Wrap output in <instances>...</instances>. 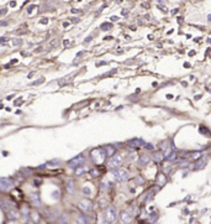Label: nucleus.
Segmentation results:
<instances>
[{"label": "nucleus", "instance_id": "21", "mask_svg": "<svg viewBox=\"0 0 211 224\" xmlns=\"http://www.w3.org/2000/svg\"><path fill=\"white\" fill-rule=\"evenodd\" d=\"M199 131H200V133H203V134H205V135H209V134H210L209 129H206L205 126H200V128H199Z\"/></svg>", "mask_w": 211, "mask_h": 224}, {"label": "nucleus", "instance_id": "46", "mask_svg": "<svg viewBox=\"0 0 211 224\" xmlns=\"http://www.w3.org/2000/svg\"><path fill=\"white\" fill-rule=\"evenodd\" d=\"M121 13H122V15H124V16H126V15L128 14V11H127V10H122Z\"/></svg>", "mask_w": 211, "mask_h": 224}, {"label": "nucleus", "instance_id": "15", "mask_svg": "<svg viewBox=\"0 0 211 224\" xmlns=\"http://www.w3.org/2000/svg\"><path fill=\"white\" fill-rule=\"evenodd\" d=\"M166 182H167L166 176H164L163 173H161V175L158 176V178H157V184H158V186H164V184H166Z\"/></svg>", "mask_w": 211, "mask_h": 224}, {"label": "nucleus", "instance_id": "24", "mask_svg": "<svg viewBox=\"0 0 211 224\" xmlns=\"http://www.w3.org/2000/svg\"><path fill=\"white\" fill-rule=\"evenodd\" d=\"M78 223H87V219L83 216H78Z\"/></svg>", "mask_w": 211, "mask_h": 224}, {"label": "nucleus", "instance_id": "36", "mask_svg": "<svg viewBox=\"0 0 211 224\" xmlns=\"http://www.w3.org/2000/svg\"><path fill=\"white\" fill-rule=\"evenodd\" d=\"M47 22H48V19H46V17H44V19H42V20H41V24H44V25H46Z\"/></svg>", "mask_w": 211, "mask_h": 224}, {"label": "nucleus", "instance_id": "23", "mask_svg": "<svg viewBox=\"0 0 211 224\" xmlns=\"http://www.w3.org/2000/svg\"><path fill=\"white\" fill-rule=\"evenodd\" d=\"M58 223H68V218L64 216V217H61L59 218V220H58Z\"/></svg>", "mask_w": 211, "mask_h": 224}, {"label": "nucleus", "instance_id": "19", "mask_svg": "<svg viewBox=\"0 0 211 224\" xmlns=\"http://www.w3.org/2000/svg\"><path fill=\"white\" fill-rule=\"evenodd\" d=\"M100 27H101V30H103V31H109V30L113 27V24H110V22H104V24H101V26H100Z\"/></svg>", "mask_w": 211, "mask_h": 224}, {"label": "nucleus", "instance_id": "25", "mask_svg": "<svg viewBox=\"0 0 211 224\" xmlns=\"http://www.w3.org/2000/svg\"><path fill=\"white\" fill-rule=\"evenodd\" d=\"M143 145H144V147L147 149V150H153V149H154V146L152 144H143Z\"/></svg>", "mask_w": 211, "mask_h": 224}, {"label": "nucleus", "instance_id": "13", "mask_svg": "<svg viewBox=\"0 0 211 224\" xmlns=\"http://www.w3.org/2000/svg\"><path fill=\"white\" fill-rule=\"evenodd\" d=\"M205 165H206V157H204L203 160H200V161H198L196 164H195V167L194 169L195 170H200V169H204L205 167Z\"/></svg>", "mask_w": 211, "mask_h": 224}, {"label": "nucleus", "instance_id": "5", "mask_svg": "<svg viewBox=\"0 0 211 224\" xmlns=\"http://www.w3.org/2000/svg\"><path fill=\"white\" fill-rule=\"evenodd\" d=\"M14 187V182L10 180V178H7V177H1L0 178V190L6 192L9 190H11Z\"/></svg>", "mask_w": 211, "mask_h": 224}, {"label": "nucleus", "instance_id": "50", "mask_svg": "<svg viewBox=\"0 0 211 224\" xmlns=\"http://www.w3.org/2000/svg\"><path fill=\"white\" fill-rule=\"evenodd\" d=\"M40 183H41V181H38V180H36V181H35V184H40Z\"/></svg>", "mask_w": 211, "mask_h": 224}, {"label": "nucleus", "instance_id": "31", "mask_svg": "<svg viewBox=\"0 0 211 224\" xmlns=\"http://www.w3.org/2000/svg\"><path fill=\"white\" fill-rule=\"evenodd\" d=\"M33 7H36V6H35V5H30L29 7H27V13L31 14V13H32V10H33Z\"/></svg>", "mask_w": 211, "mask_h": 224}, {"label": "nucleus", "instance_id": "51", "mask_svg": "<svg viewBox=\"0 0 211 224\" xmlns=\"http://www.w3.org/2000/svg\"><path fill=\"white\" fill-rule=\"evenodd\" d=\"M167 98H168V99H172V98H173V96H172V94H168V96H167Z\"/></svg>", "mask_w": 211, "mask_h": 224}, {"label": "nucleus", "instance_id": "30", "mask_svg": "<svg viewBox=\"0 0 211 224\" xmlns=\"http://www.w3.org/2000/svg\"><path fill=\"white\" fill-rule=\"evenodd\" d=\"M53 197L56 198V199H58L59 198V191H54L53 192Z\"/></svg>", "mask_w": 211, "mask_h": 224}, {"label": "nucleus", "instance_id": "49", "mask_svg": "<svg viewBox=\"0 0 211 224\" xmlns=\"http://www.w3.org/2000/svg\"><path fill=\"white\" fill-rule=\"evenodd\" d=\"M33 77V72H31L30 74H29V78H32Z\"/></svg>", "mask_w": 211, "mask_h": 224}, {"label": "nucleus", "instance_id": "7", "mask_svg": "<svg viewBox=\"0 0 211 224\" xmlns=\"http://www.w3.org/2000/svg\"><path fill=\"white\" fill-rule=\"evenodd\" d=\"M79 208L83 211V212H90L91 211V208H93V204H91V202L89 201V199H83V201H80L79 202Z\"/></svg>", "mask_w": 211, "mask_h": 224}, {"label": "nucleus", "instance_id": "4", "mask_svg": "<svg viewBox=\"0 0 211 224\" xmlns=\"http://www.w3.org/2000/svg\"><path fill=\"white\" fill-rule=\"evenodd\" d=\"M113 176L115 177V180L117 182H124L127 180V177H128V172L124 169H116L113 171Z\"/></svg>", "mask_w": 211, "mask_h": 224}, {"label": "nucleus", "instance_id": "39", "mask_svg": "<svg viewBox=\"0 0 211 224\" xmlns=\"http://www.w3.org/2000/svg\"><path fill=\"white\" fill-rule=\"evenodd\" d=\"M91 39H93V37H91V36H89V37H87V39L84 40V42H89V41H91Z\"/></svg>", "mask_w": 211, "mask_h": 224}, {"label": "nucleus", "instance_id": "52", "mask_svg": "<svg viewBox=\"0 0 211 224\" xmlns=\"http://www.w3.org/2000/svg\"><path fill=\"white\" fill-rule=\"evenodd\" d=\"M117 1H121V0H117Z\"/></svg>", "mask_w": 211, "mask_h": 224}, {"label": "nucleus", "instance_id": "26", "mask_svg": "<svg viewBox=\"0 0 211 224\" xmlns=\"http://www.w3.org/2000/svg\"><path fill=\"white\" fill-rule=\"evenodd\" d=\"M21 102H22V98L20 97V98H17L15 102H14V105H20L21 104Z\"/></svg>", "mask_w": 211, "mask_h": 224}, {"label": "nucleus", "instance_id": "43", "mask_svg": "<svg viewBox=\"0 0 211 224\" xmlns=\"http://www.w3.org/2000/svg\"><path fill=\"white\" fill-rule=\"evenodd\" d=\"M6 41H7L6 37H1V39H0V42H6Z\"/></svg>", "mask_w": 211, "mask_h": 224}, {"label": "nucleus", "instance_id": "44", "mask_svg": "<svg viewBox=\"0 0 211 224\" xmlns=\"http://www.w3.org/2000/svg\"><path fill=\"white\" fill-rule=\"evenodd\" d=\"M142 7H144V9H148V4H147V3H143V4H142Z\"/></svg>", "mask_w": 211, "mask_h": 224}, {"label": "nucleus", "instance_id": "28", "mask_svg": "<svg viewBox=\"0 0 211 224\" xmlns=\"http://www.w3.org/2000/svg\"><path fill=\"white\" fill-rule=\"evenodd\" d=\"M90 173H91V176H94V177L99 176V171H98V170H91V171H90Z\"/></svg>", "mask_w": 211, "mask_h": 224}, {"label": "nucleus", "instance_id": "48", "mask_svg": "<svg viewBox=\"0 0 211 224\" xmlns=\"http://www.w3.org/2000/svg\"><path fill=\"white\" fill-rule=\"evenodd\" d=\"M68 25H69V22H63V26H64V27H67Z\"/></svg>", "mask_w": 211, "mask_h": 224}, {"label": "nucleus", "instance_id": "2", "mask_svg": "<svg viewBox=\"0 0 211 224\" xmlns=\"http://www.w3.org/2000/svg\"><path fill=\"white\" fill-rule=\"evenodd\" d=\"M104 217L106 223H113L116 219V208L114 206H107L104 211Z\"/></svg>", "mask_w": 211, "mask_h": 224}, {"label": "nucleus", "instance_id": "35", "mask_svg": "<svg viewBox=\"0 0 211 224\" xmlns=\"http://www.w3.org/2000/svg\"><path fill=\"white\" fill-rule=\"evenodd\" d=\"M80 13V10H78V9H72V14H78Z\"/></svg>", "mask_w": 211, "mask_h": 224}, {"label": "nucleus", "instance_id": "14", "mask_svg": "<svg viewBox=\"0 0 211 224\" xmlns=\"http://www.w3.org/2000/svg\"><path fill=\"white\" fill-rule=\"evenodd\" d=\"M105 152H106V156H113L114 154H115V147L114 146H111V145H107V146H105Z\"/></svg>", "mask_w": 211, "mask_h": 224}, {"label": "nucleus", "instance_id": "22", "mask_svg": "<svg viewBox=\"0 0 211 224\" xmlns=\"http://www.w3.org/2000/svg\"><path fill=\"white\" fill-rule=\"evenodd\" d=\"M21 42H22V40H21V39H16V40H13V45H14V46L21 45Z\"/></svg>", "mask_w": 211, "mask_h": 224}, {"label": "nucleus", "instance_id": "42", "mask_svg": "<svg viewBox=\"0 0 211 224\" xmlns=\"http://www.w3.org/2000/svg\"><path fill=\"white\" fill-rule=\"evenodd\" d=\"M9 22H6V21H1V22H0V26H6Z\"/></svg>", "mask_w": 211, "mask_h": 224}, {"label": "nucleus", "instance_id": "20", "mask_svg": "<svg viewBox=\"0 0 211 224\" xmlns=\"http://www.w3.org/2000/svg\"><path fill=\"white\" fill-rule=\"evenodd\" d=\"M200 156H203V154H201V151L192 152V154H191V160H198V158H199Z\"/></svg>", "mask_w": 211, "mask_h": 224}, {"label": "nucleus", "instance_id": "33", "mask_svg": "<svg viewBox=\"0 0 211 224\" xmlns=\"http://www.w3.org/2000/svg\"><path fill=\"white\" fill-rule=\"evenodd\" d=\"M7 13V9H3V10H0V15H5Z\"/></svg>", "mask_w": 211, "mask_h": 224}, {"label": "nucleus", "instance_id": "18", "mask_svg": "<svg viewBox=\"0 0 211 224\" xmlns=\"http://www.w3.org/2000/svg\"><path fill=\"white\" fill-rule=\"evenodd\" d=\"M76 169H77V170H76V175H77V176H80V175H83V173L85 172V167L81 166V165H80V166H77Z\"/></svg>", "mask_w": 211, "mask_h": 224}, {"label": "nucleus", "instance_id": "3", "mask_svg": "<svg viewBox=\"0 0 211 224\" xmlns=\"http://www.w3.org/2000/svg\"><path fill=\"white\" fill-rule=\"evenodd\" d=\"M124 161V157L121 154H114L111 156V158H110V161L107 162V167H110V169H116V167H118Z\"/></svg>", "mask_w": 211, "mask_h": 224}, {"label": "nucleus", "instance_id": "17", "mask_svg": "<svg viewBox=\"0 0 211 224\" xmlns=\"http://www.w3.org/2000/svg\"><path fill=\"white\" fill-rule=\"evenodd\" d=\"M167 158H168L169 162H174V161L178 160V154H177V152H170V154L167 156Z\"/></svg>", "mask_w": 211, "mask_h": 224}, {"label": "nucleus", "instance_id": "6", "mask_svg": "<svg viewBox=\"0 0 211 224\" xmlns=\"http://www.w3.org/2000/svg\"><path fill=\"white\" fill-rule=\"evenodd\" d=\"M85 156H84V154H80V155H78V156H76V157H73L72 160H69L68 161V165L70 166V167H77V166H80V165H83L84 162H85Z\"/></svg>", "mask_w": 211, "mask_h": 224}, {"label": "nucleus", "instance_id": "37", "mask_svg": "<svg viewBox=\"0 0 211 224\" xmlns=\"http://www.w3.org/2000/svg\"><path fill=\"white\" fill-rule=\"evenodd\" d=\"M110 19H111V21H117V20H118V17H117V16H111Z\"/></svg>", "mask_w": 211, "mask_h": 224}, {"label": "nucleus", "instance_id": "16", "mask_svg": "<svg viewBox=\"0 0 211 224\" xmlns=\"http://www.w3.org/2000/svg\"><path fill=\"white\" fill-rule=\"evenodd\" d=\"M67 191H68V193H73L74 192V182H73L72 180H69L68 182H67Z\"/></svg>", "mask_w": 211, "mask_h": 224}, {"label": "nucleus", "instance_id": "12", "mask_svg": "<svg viewBox=\"0 0 211 224\" xmlns=\"http://www.w3.org/2000/svg\"><path fill=\"white\" fill-rule=\"evenodd\" d=\"M163 157H164V155H163L162 151H157V152H154V154L152 155V158H153L154 161H157V162L162 161V160H163Z\"/></svg>", "mask_w": 211, "mask_h": 224}, {"label": "nucleus", "instance_id": "10", "mask_svg": "<svg viewBox=\"0 0 211 224\" xmlns=\"http://www.w3.org/2000/svg\"><path fill=\"white\" fill-rule=\"evenodd\" d=\"M31 202L35 207H40L41 206V199H40V196L37 193H35L31 196Z\"/></svg>", "mask_w": 211, "mask_h": 224}, {"label": "nucleus", "instance_id": "40", "mask_svg": "<svg viewBox=\"0 0 211 224\" xmlns=\"http://www.w3.org/2000/svg\"><path fill=\"white\" fill-rule=\"evenodd\" d=\"M187 165H188V161H184V162H181V164H180V166H181V167H185Z\"/></svg>", "mask_w": 211, "mask_h": 224}, {"label": "nucleus", "instance_id": "53", "mask_svg": "<svg viewBox=\"0 0 211 224\" xmlns=\"http://www.w3.org/2000/svg\"><path fill=\"white\" fill-rule=\"evenodd\" d=\"M79 1H80V0H79Z\"/></svg>", "mask_w": 211, "mask_h": 224}, {"label": "nucleus", "instance_id": "8", "mask_svg": "<svg viewBox=\"0 0 211 224\" xmlns=\"http://www.w3.org/2000/svg\"><path fill=\"white\" fill-rule=\"evenodd\" d=\"M143 144H144L143 140H141V139H132L127 143V146L130 149H137V147H141Z\"/></svg>", "mask_w": 211, "mask_h": 224}, {"label": "nucleus", "instance_id": "9", "mask_svg": "<svg viewBox=\"0 0 211 224\" xmlns=\"http://www.w3.org/2000/svg\"><path fill=\"white\" fill-rule=\"evenodd\" d=\"M120 222L121 223H130L131 222V216L127 212H121V214H120Z\"/></svg>", "mask_w": 211, "mask_h": 224}, {"label": "nucleus", "instance_id": "32", "mask_svg": "<svg viewBox=\"0 0 211 224\" xmlns=\"http://www.w3.org/2000/svg\"><path fill=\"white\" fill-rule=\"evenodd\" d=\"M103 64H106V62H105V61H100V62L96 63V66L99 67V66H103Z\"/></svg>", "mask_w": 211, "mask_h": 224}, {"label": "nucleus", "instance_id": "41", "mask_svg": "<svg viewBox=\"0 0 211 224\" xmlns=\"http://www.w3.org/2000/svg\"><path fill=\"white\" fill-rule=\"evenodd\" d=\"M10 6H11V7H15V6H16V1H10Z\"/></svg>", "mask_w": 211, "mask_h": 224}, {"label": "nucleus", "instance_id": "29", "mask_svg": "<svg viewBox=\"0 0 211 224\" xmlns=\"http://www.w3.org/2000/svg\"><path fill=\"white\" fill-rule=\"evenodd\" d=\"M170 165L168 164V162H166V164H164V171H166V172H168L169 170H170V167H169Z\"/></svg>", "mask_w": 211, "mask_h": 224}, {"label": "nucleus", "instance_id": "1", "mask_svg": "<svg viewBox=\"0 0 211 224\" xmlns=\"http://www.w3.org/2000/svg\"><path fill=\"white\" fill-rule=\"evenodd\" d=\"M105 158H106V152L104 149L98 147L91 151V160H93L95 165H101L105 161Z\"/></svg>", "mask_w": 211, "mask_h": 224}, {"label": "nucleus", "instance_id": "38", "mask_svg": "<svg viewBox=\"0 0 211 224\" xmlns=\"http://www.w3.org/2000/svg\"><path fill=\"white\" fill-rule=\"evenodd\" d=\"M83 191H84V193H87V194H89V193H90V190H89L88 187H85V188H84Z\"/></svg>", "mask_w": 211, "mask_h": 224}, {"label": "nucleus", "instance_id": "11", "mask_svg": "<svg viewBox=\"0 0 211 224\" xmlns=\"http://www.w3.org/2000/svg\"><path fill=\"white\" fill-rule=\"evenodd\" d=\"M150 161H151V157L148 155H141V157H140V165L141 166H146Z\"/></svg>", "mask_w": 211, "mask_h": 224}, {"label": "nucleus", "instance_id": "47", "mask_svg": "<svg viewBox=\"0 0 211 224\" xmlns=\"http://www.w3.org/2000/svg\"><path fill=\"white\" fill-rule=\"evenodd\" d=\"M111 39H113V36H106L105 37V40H111Z\"/></svg>", "mask_w": 211, "mask_h": 224}, {"label": "nucleus", "instance_id": "27", "mask_svg": "<svg viewBox=\"0 0 211 224\" xmlns=\"http://www.w3.org/2000/svg\"><path fill=\"white\" fill-rule=\"evenodd\" d=\"M44 82V78H41V79H38V81H36V82H33V86H37V84H41V83H43Z\"/></svg>", "mask_w": 211, "mask_h": 224}, {"label": "nucleus", "instance_id": "45", "mask_svg": "<svg viewBox=\"0 0 211 224\" xmlns=\"http://www.w3.org/2000/svg\"><path fill=\"white\" fill-rule=\"evenodd\" d=\"M57 43H58L57 41H52V42H51V46H57Z\"/></svg>", "mask_w": 211, "mask_h": 224}, {"label": "nucleus", "instance_id": "34", "mask_svg": "<svg viewBox=\"0 0 211 224\" xmlns=\"http://www.w3.org/2000/svg\"><path fill=\"white\" fill-rule=\"evenodd\" d=\"M26 31H27L26 29H22V30H17V31H16V34H25Z\"/></svg>", "mask_w": 211, "mask_h": 224}]
</instances>
